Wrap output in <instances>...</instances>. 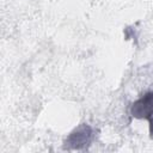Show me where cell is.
Segmentation results:
<instances>
[{"instance_id": "cell-1", "label": "cell", "mask_w": 153, "mask_h": 153, "mask_svg": "<svg viewBox=\"0 0 153 153\" xmlns=\"http://www.w3.org/2000/svg\"><path fill=\"white\" fill-rule=\"evenodd\" d=\"M94 129L87 124L81 123L74 128L63 141V149L68 151H81L86 149L94 140Z\"/></svg>"}, {"instance_id": "cell-2", "label": "cell", "mask_w": 153, "mask_h": 153, "mask_svg": "<svg viewBox=\"0 0 153 153\" xmlns=\"http://www.w3.org/2000/svg\"><path fill=\"white\" fill-rule=\"evenodd\" d=\"M130 115L137 120H149L153 117V91L145 92L130 105Z\"/></svg>"}, {"instance_id": "cell-3", "label": "cell", "mask_w": 153, "mask_h": 153, "mask_svg": "<svg viewBox=\"0 0 153 153\" xmlns=\"http://www.w3.org/2000/svg\"><path fill=\"white\" fill-rule=\"evenodd\" d=\"M148 129H149V136L153 140V117L148 120Z\"/></svg>"}]
</instances>
